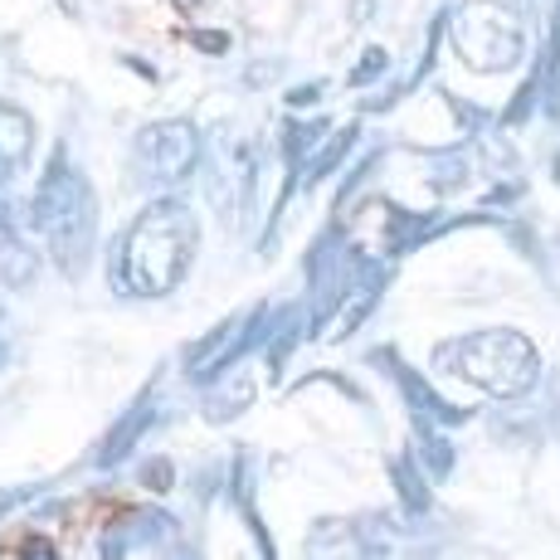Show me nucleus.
Segmentation results:
<instances>
[{
  "label": "nucleus",
  "mask_w": 560,
  "mask_h": 560,
  "mask_svg": "<svg viewBox=\"0 0 560 560\" xmlns=\"http://www.w3.org/2000/svg\"><path fill=\"white\" fill-rule=\"evenodd\" d=\"M196 249H200V220L190 214V205L156 200L122 230L107 278H113V288L122 298H171L186 283Z\"/></svg>",
  "instance_id": "nucleus-1"
},
{
  "label": "nucleus",
  "mask_w": 560,
  "mask_h": 560,
  "mask_svg": "<svg viewBox=\"0 0 560 560\" xmlns=\"http://www.w3.org/2000/svg\"><path fill=\"white\" fill-rule=\"evenodd\" d=\"M434 371L454 375V381L478 385L482 395L498 400H522L536 390L541 381V351L532 347V337L512 327H488V331H468V337H448L434 347Z\"/></svg>",
  "instance_id": "nucleus-2"
},
{
  "label": "nucleus",
  "mask_w": 560,
  "mask_h": 560,
  "mask_svg": "<svg viewBox=\"0 0 560 560\" xmlns=\"http://www.w3.org/2000/svg\"><path fill=\"white\" fill-rule=\"evenodd\" d=\"M444 30L472 73H508L526 59V20L508 0H458Z\"/></svg>",
  "instance_id": "nucleus-3"
},
{
  "label": "nucleus",
  "mask_w": 560,
  "mask_h": 560,
  "mask_svg": "<svg viewBox=\"0 0 560 560\" xmlns=\"http://www.w3.org/2000/svg\"><path fill=\"white\" fill-rule=\"evenodd\" d=\"M137 171L156 186H180L196 176L200 166V132L186 117H166V122H147L132 142Z\"/></svg>",
  "instance_id": "nucleus-4"
},
{
  "label": "nucleus",
  "mask_w": 560,
  "mask_h": 560,
  "mask_svg": "<svg viewBox=\"0 0 560 560\" xmlns=\"http://www.w3.org/2000/svg\"><path fill=\"white\" fill-rule=\"evenodd\" d=\"M186 551V532L171 512L161 508H137L122 512L117 522H107L98 556L107 560H132V556H180Z\"/></svg>",
  "instance_id": "nucleus-5"
},
{
  "label": "nucleus",
  "mask_w": 560,
  "mask_h": 560,
  "mask_svg": "<svg viewBox=\"0 0 560 560\" xmlns=\"http://www.w3.org/2000/svg\"><path fill=\"white\" fill-rule=\"evenodd\" d=\"M45 240H49L54 268H59L63 278H83V268H89V258H93V240H98V196H93V186L83 176H79V186H73L69 205L49 220Z\"/></svg>",
  "instance_id": "nucleus-6"
},
{
  "label": "nucleus",
  "mask_w": 560,
  "mask_h": 560,
  "mask_svg": "<svg viewBox=\"0 0 560 560\" xmlns=\"http://www.w3.org/2000/svg\"><path fill=\"white\" fill-rule=\"evenodd\" d=\"M365 258H357L347 249V240H341L337 230L322 234L317 244H312L307 254V288H312V327H327L331 312L341 307V298L351 293V283L361 278Z\"/></svg>",
  "instance_id": "nucleus-7"
},
{
  "label": "nucleus",
  "mask_w": 560,
  "mask_h": 560,
  "mask_svg": "<svg viewBox=\"0 0 560 560\" xmlns=\"http://www.w3.org/2000/svg\"><path fill=\"white\" fill-rule=\"evenodd\" d=\"M371 361H375V365H390V375H395V385H400V395H405L409 415H415V424H444V429H454V424H463V419H468V409L448 405L444 395H439L434 385H429L424 375L415 371V365H405L400 357H395L390 347L375 351Z\"/></svg>",
  "instance_id": "nucleus-8"
},
{
  "label": "nucleus",
  "mask_w": 560,
  "mask_h": 560,
  "mask_svg": "<svg viewBox=\"0 0 560 560\" xmlns=\"http://www.w3.org/2000/svg\"><path fill=\"white\" fill-rule=\"evenodd\" d=\"M79 176H83V171L73 166L69 152H63V147H59V152H54V156L45 161V171H39V180H35V196L25 200V224H30V230H39V234L49 230V220L63 210V205H69L73 186H79Z\"/></svg>",
  "instance_id": "nucleus-9"
},
{
  "label": "nucleus",
  "mask_w": 560,
  "mask_h": 560,
  "mask_svg": "<svg viewBox=\"0 0 560 560\" xmlns=\"http://www.w3.org/2000/svg\"><path fill=\"white\" fill-rule=\"evenodd\" d=\"M156 415H161V409H156V390H147L142 400H137L132 409H122V419L107 429V439H103V448H98V458H93V463H98V468H117L122 458H132V448L147 439V429L156 424Z\"/></svg>",
  "instance_id": "nucleus-10"
},
{
  "label": "nucleus",
  "mask_w": 560,
  "mask_h": 560,
  "mask_svg": "<svg viewBox=\"0 0 560 560\" xmlns=\"http://www.w3.org/2000/svg\"><path fill=\"white\" fill-rule=\"evenodd\" d=\"M331 132V122H298V117H288L283 127H278V152H283V171H288V180H283V200L293 196V186H298V171L307 166V156L322 147V137Z\"/></svg>",
  "instance_id": "nucleus-11"
},
{
  "label": "nucleus",
  "mask_w": 560,
  "mask_h": 560,
  "mask_svg": "<svg viewBox=\"0 0 560 560\" xmlns=\"http://www.w3.org/2000/svg\"><path fill=\"white\" fill-rule=\"evenodd\" d=\"M30 152H35V117L15 103H0V161L20 171Z\"/></svg>",
  "instance_id": "nucleus-12"
},
{
  "label": "nucleus",
  "mask_w": 560,
  "mask_h": 560,
  "mask_svg": "<svg viewBox=\"0 0 560 560\" xmlns=\"http://www.w3.org/2000/svg\"><path fill=\"white\" fill-rule=\"evenodd\" d=\"M472 156L463 147H444V152H424V180L439 190V196H458L468 186Z\"/></svg>",
  "instance_id": "nucleus-13"
},
{
  "label": "nucleus",
  "mask_w": 560,
  "mask_h": 560,
  "mask_svg": "<svg viewBox=\"0 0 560 560\" xmlns=\"http://www.w3.org/2000/svg\"><path fill=\"white\" fill-rule=\"evenodd\" d=\"M357 137H361V127H347V132H327V142L317 147V152L307 156V166L298 171V186H322V180L331 176V171L341 166V161H347V152L351 147H357Z\"/></svg>",
  "instance_id": "nucleus-14"
},
{
  "label": "nucleus",
  "mask_w": 560,
  "mask_h": 560,
  "mask_svg": "<svg viewBox=\"0 0 560 560\" xmlns=\"http://www.w3.org/2000/svg\"><path fill=\"white\" fill-rule=\"evenodd\" d=\"M249 405H254V381L234 371V381L214 385V390L205 395V419H210V424H230V419H240Z\"/></svg>",
  "instance_id": "nucleus-15"
},
{
  "label": "nucleus",
  "mask_w": 560,
  "mask_h": 560,
  "mask_svg": "<svg viewBox=\"0 0 560 560\" xmlns=\"http://www.w3.org/2000/svg\"><path fill=\"white\" fill-rule=\"evenodd\" d=\"M39 273V254L30 249L25 240H20L15 230L0 234V283L5 288H30Z\"/></svg>",
  "instance_id": "nucleus-16"
},
{
  "label": "nucleus",
  "mask_w": 560,
  "mask_h": 560,
  "mask_svg": "<svg viewBox=\"0 0 560 560\" xmlns=\"http://www.w3.org/2000/svg\"><path fill=\"white\" fill-rule=\"evenodd\" d=\"M390 478L395 488H400V502L409 516H424L429 512V488H424V472H419L415 454H395L390 458Z\"/></svg>",
  "instance_id": "nucleus-17"
},
{
  "label": "nucleus",
  "mask_w": 560,
  "mask_h": 560,
  "mask_svg": "<svg viewBox=\"0 0 560 560\" xmlns=\"http://www.w3.org/2000/svg\"><path fill=\"white\" fill-rule=\"evenodd\" d=\"M415 434L424 439L419 454L429 458V472H434V478H448V472H454V439L444 434V424H415Z\"/></svg>",
  "instance_id": "nucleus-18"
},
{
  "label": "nucleus",
  "mask_w": 560,
  "mask_h": 560,
  "mask_svg": "<svg viewBox=\"0 0 560 560\" xmlns=\"http://www.w3.org/2000/svg\"><path fill=\"white\" fill-rule=\"evenodd\" d=\"M347 532L357 536V546L365 556H385V551H390V516L365 512V516H357V522L347 526Z\"/></svg>",
  "instance_id": "nucleus-19"
},
{
  "label": "nucleus",
  "mask_w": 560,
  "mask_h": 560,
  "mask_svg": "<svg viewBox=\"0 0 560 560\" xmlns=\"http://www.w3.org/2000/svg\"><path fill=\"white\" fill-rule=\"evenodd\" d=\"M390 73V49H381V45H371L361 54L357 63L347 69V89H365V83H375V79H385Z\"/></svg>",
  "instance_id": "nucleus-20"
},
{
  "label": "nucleus",
  "mask_w": 560,
  "mask_h": 560,
  "mask_svg": "<svg viewBox=\"0 0 560 560\" xmlns=\"http://www.w3.org/2000/svg\"><path fill=\"white\" fill-rule=\"evenodd\" d=\"M536 93H541V73H532V79L516 89V98L512 107H502V127H516V122H526V113L536 107Z\"/></svg>",
  "instance_id": "nucleus-21"
},
{
  "label": "nucleus",
  "mask_w": 560,
  "mask_h": 560,
  "mask_svg": "<svg viewBox=\"0 0 560 560\" xmlns=\"http://www.w3.org/2000/svg\"><path fill=\"white\" fill-rule=\"evenodd\" d=\"M142 488H152V492L176 488V468H171V458H147L142 463Z\"/></svg>",
  "instance_id": "nucleus-22"
},
{
  "label": "nucleus",
  "mask_w": 560,
  "mask_h": 560,
  "mask_svg": "<svg viewBox=\"0 0 560 560\" xmlns=\"http://www.w3.org/2000/svg\"><path fill=\"white\" fill-rule=\"evenodd\" d=\"M186 39H190V45H196L200 54H210V59L230 54V35H224V30H186Z\"/></svg>",
  "instance_id": "nucleus-23"
},
{
  "label": "nucleus",
  "mask_w": 560,
  "mask_h": 560,
  "mask_svg": "<svg viewBox=\"0 0 560 560\" xmlns=\"http://www.w3.org/2000/svg\"><path fill=\"white\" fill-rule=\"evenodd\" d=\"M322 93H327V83H298V89H288V107H317Z\"/></svg>",
  "instance_id": "nucleus-24"
},
{
  "label": "nucleus",
  "mask_w": 560,
  "mask_h": 560,
  "mask_svg": "<svg viewBox=\"0 0 560 560\" xmlns=\"http://www.w3.org/2000/svg\"><path fill=\"white\" fill-rule=\"evenodd\" d=\"M20 556H59V546L45 541V536H30V541L20 546Z\"/></svg>",
  "instance_id": "nucleus-25"
},
{
  "label": "nucleus",
  "mask_w": 560,
  "mask_h": 560,
  "mask_svg": "<svg viewBox=\"0 0 560 560\" xmlns=\"http://www.w3.org/2000/svg\"><path fill=\"white\" fill-rule=\"evenodd\" d=\"M10 361V312L0 307V365Z\"/></svg>",
  "instance_id": "nucleus-26"
},
{
  "label": "nucleus",
  "mask_w": 560,
  "mask_h": 560,
  "mask_svg": "<svg viewBox=\"0 0 560 560\" xmlns=\"http://www.w3.org/2000/svg\"><path fill=\"white\" fill-rule=\"evenodd\" d=\"M371 10H375V0H351V25H365Z\"/></svg>",
  "instance_id": "nucleus-27"
},
{
  "label": "nucleus",
  "mask_w": 560,
  "mask_h": 560,
  "mask_svg": "<svg viewBox=\"0 0 560 560\" xmlns=\"http://www.w3.org/2000/svg\"><path fill=\"white\" fill-rule=\"evenodd\" d=\"M59 10H63L69 20H79V0H59Z\"/></svg>",
  "instance_id": "nucleus-28"
},
{
  "label": "nucleus",
  "mask_w": 560,
  "mask_h": 560,
  "mask_svg": "<svg viewBox=\"0 0 560 560\" xmlns=\"http://www.w3.org/2000/svg\"><path fill=\"white\" fill-rule=\"evenodd\" d=\"M171 5H180V10H190V5H200V0H171Z\"/></svg>",
  "instance_id": "nucleus-29"
},
{
  "label": "nucleus",
  "mask_w": 560,
  "mask_h": 560,
  "mask_svg": "<svg viewBox=\"0 0 560 560\" xmlns=\"http://www.w3.org/2000/svg\"><path fill=\"white\" fill-rule=\"evenodd\" d=\"M556 113H560V98H556Z\"/></svg>",
  "instance_id": "nucleus-30"
}]
</instances>
